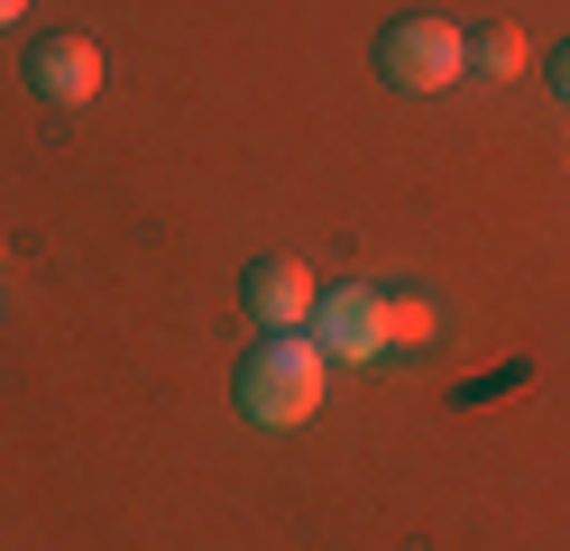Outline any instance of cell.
I'll return each instance as SVG.
<instances>
[{"label": "cell", "mask_w": 570, "mask_h": 551, "mask_svg": "<svg viewBox=\"0 0 570 551\" xmlns=\"http://www.w3.org/2000/svg\"><path fill=\"white\" fill-rule=\"evenodd\" d=\"M323 386H332V358L313 331H267L258 350L239 358V414L258 432H295L323 414Z\"/></svg>", "instance_id": "1"}, {"label": "cell", "mask_w": 570, "mask_h": 551, "mask_svg": "<svg viewBox=\"0 0 570 551\" xmlns=\"http://www.w3.org/2000/svg\"><path fill=\"white\" fill-rule=\"evenodd\" d=\"M377 73L396 92H451L460 73H470V37L451 19H433V10H414V19H396L377 37Z\"/></svg>", "instance_id": "2"}, {"label": "cell", "mask_w": 570, "mask_h": 551, "mask_svg": "<svg viewBox=\"0 0 570 551\" xmlns=\"http://www.w3.org/2000/svg\"><path fill=\"white\" fill-rule=\"evenodd\" d=\"M313 341H323V358H341V367H368V358H386V285H332L323 304H313Z\"/></svg>", "instance_id": "3"}, {"label": "cell", "mask_w": 570, "mask_h": 551, "mask_svg": "<svg viewBox=\"0 0 570 551\" xmlns=\"http://www.w3.org/2000/svg\"><path fill=\"white\" fill-rule=\"evenodd\" d=\"M28 83H38L47 110H83L101 92V47L92 37H38L28 47Z\"/></svg>", "instance_id": "4"}, {"label": "cell", "mask_w": 570, "mask_h": 551, "mask_svg": "<svg viewBox=\"0 0 570 551\" xmlns=\"http://www.w3.org/2000/svg\"><path fill=\"white\" fill-rule=\"evenodd\" d=\"M313 304H323V285H313L304 257H258L248 267V313H258V331H304Z\"/></svg>", "instance_id": "5"}, {"label": "cell", "mask_w": 570, "mask_h": 551, "mask_svg": "<svg viewBox=\"0 0 570 551\" xmlns=\"http://www.w3.org/2000/svg\"><path fill=\"white\" fill-rule=\"evenodd\" d=\"M470 65L497 73V83H515V73H524V28H479L470 37Z\"/></svg>", "instance_id": "6"}, {"label": "cell", "mask_w": 570, "mask_h": 551, "mask_svg": "<svg viewBox=\"0 0 570 551\" xmlns=\"http://www.w3.org/2000/svg\"><path fill=\"white\" fill-rule=\"evenodd\" d=\"M414 341H433V304L423 294H386V350H414Z\"/></svg>", "instance_id": "7"}, {"label": "cell", "mask_w": 570, "mask_h": 551, "mask_svg": "<svg viewBox=\"0 0 570 551\" xmlns=\"http://www.w3.org/2000/svg\"><path fill=\"white\" fill-rule=\"evenodd\" d=\"M552 83H561V101H570V47H561V56H552Z\"/></svg>", "instance_id": "8"}, {"label": "cell", "mask_w": 570, "mask_h": 551, "mask_svg": "<svg viewBox=\"0 0 570 551\" xmlns=\"http://www.w3.org/2000/svg\"><path fill=\"white\" fill-rule=\"evenodd\" d=\"M19 10H28V0H0V28H10V19H19Z\"/></svg>", "instance_id": "9"}]
</instances>
